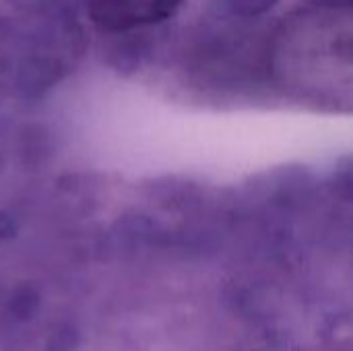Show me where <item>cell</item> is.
Segmentation results:
<instances>
[{"label": "cell", "instance_id": "cell-1", "mask_svg": "<svg viewBox=\"0 0 353 351\" xmlns=\"http://www.w3.org/2000/svg\"><path fill=\"white\" fill-rule=\"evenodd\" d=\"M91 19L108 31H128L168 21L184 0H85Z\"/></svg>", "mask_w": 353, "mask_h": 351}]
</instances>
